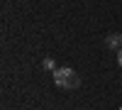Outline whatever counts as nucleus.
I'll return each instance as SVG.
<instances>
[{
	"label": "nucleus",
	"instance_id": "1",
	"mask_svg": "<svg viewBox=\"0 0 122 110\" xmlns=\"http://www.w3.org/2000/svg\"><path fill=\"white\" fill-rule=\"evenodd\" d=\"M54 83L61 88V91H76L81 86V76L68 66H61V68H54Z\"/></svg>",
	"mask_w": 122,
	"mask_h": 110
},
{
	"label": "nucleus",
	"instance_id": "4",
	"mask_svg": "<svg viewBox=\"0 0 122 110\" xmlns=\"http://www.w3.org/2000/svg\"><path fill=\"white\" fill-rule=\"evenodd\" d=\"M117 64L122 66V49H120V52H117Z\"/></svg>",
	"mask_w": 122,
	"mask_h": 110
},
{
	"label": "nucleus",
	"instance_id": "3",
	"mask_svg": "<svg viewBox=\"0 0 122 110\" xmlns=\"http://www.w3.org/2000/svg\"><path fill=\"white\" fill-rule=\"evenodd\" d=\"M42 66L46 68V71H54V68H56V66H54V59H44V61H42Z\"/></svg>",
	"mask_w": 122,
	"mask_h": 110
},
{
	"label": "nucleus",
	"instance_id": "2",
	"mask_svg": "<svg viewBox=\"0 0 122 110\" xmlns=\"http://www.w3.org/2000/svg\"><path fill=\"white\" fill-rule=\"evenodd\" d=\"M120 44H122V37L120 34H107V39H105V47L107 49H117V52H120V49H122Z\"/></svg>",
	"mask_w": 122,
	"mask_h": 110
},
{
	"label": "nucleus",
	"instance_id": "5",
	"mask_svg": "<svg viewBox=\"0 0 122 110\" xmlns=\"http://www.w3.org/2000/svg\"><path fill=\"white\" fill-rule=\"evenodd\" d=\"M120 110H122V108H120Z\"/></svg>",
	"mask_w": 122,
	"mask_h": 110
}]
</instances>
